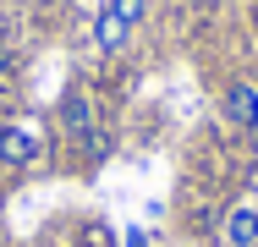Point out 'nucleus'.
I'll return each mask as SVG.
<instances>
[{
  "label": "nucleus",
  "instance_id": "1",
  "mask_svg": "<svg viewBox=\"0 0 258 247\" xmlns=\"http://www.w3.org/2000/svg\"><path fill=\"white\" fill-rule=\"evenodd\" d=\"M39 148H44V138H39V127L28 115H6L0 121V165L6 170H28L39 159Z\"/></svg>",
  "mask_w": 258,
  "mask_h": 247
},
{
  "label": "nucleus",
  "instance_id": "2",
  "mask_svg": "<svg viewBox=\"0 0 258 247\" xmlns=\"http://www.w3.org/2000/svg\"><path fill=\"white\" fill-rule=\"evenodd\" d=\"M55 127H60V138H66V143H88V132L99 127L88 88H66V94H60V104H55Z\"/></svg>",
  "mask_w": 258,
  "mask_h": 247
},
{
  "label": "nucleus",
  "instance_id": "3",
  "mask_svg": "<svg viewBox=\"0 0 258 247\" xmlns=\"http://www.w3.org/2000/svg\"><path fill=\"white\" fill-rule=\"evenodd\" d=\"M220 121L236 132H258V83H225L220 88Z\"/></svg>",
  "mask_w": 258,
  "mask_h": 247
},
{
  "label": "nucleus",
  "instance_id": "4",
  "mask_svg": "<svg viewBox=\"0 0 258 247\" xmlns=\"http://www.w3.org/2000/svg\"><path fill=\"white\" fill-rule=\"evenodd\" d=\"M220 242L225 247H258V198H236L220 220Z\"/></svg>",
  "mask_w": 258,
  "mask_h": 247
},
{
  "label": "nucleus",
  "instance_id": "5",
  "mask_svg": "<svg viewBox=\"0 0 258 247\" xmlns=\"http://www.w3.org/2000/svg\"><path fill=\"white\" fill-rule=\"evenodd\" d=\"M88 33H94V49H104V55H115V49L132 44V22H126V17H121L110 0L94 11V28H88Z\"/></svg>",
  "mask_w": 258,
  "mask_h": 247
},
{
  "label": "nucleus",
  "instance_id": "6",
  "mask_svg": "<svg viewBox=\"0 0 258 247\" xmlns=\"http://www.w3.org/2000/svg\"><path fill=\"white\" fill-rule=\"evenodd\" d=\"M83 247H121V242H115L110 220H83Z\"/></svg>",
  "mask_w": 258,
  "mask_h": 247
},
{
  "label": "nucleus",
  "instance_id": "7",
  "mask_svg": "<svg viewBox=\"0 0 258 247\" xmlns=\"http://www.w3.org/2000/svg\"><path fill=\"white\" fill-rule=\"evenodd\" d=\"M110 6H115V11H121V17L132 22V28H138V22L149 17V0H110Z\"/></svg>",
  "mask_w": 258,
  "mask_h": 247
},
{
  "label": "nucleus",
  "instance_id": "8",
  "mask_svg": "<svg viewBox=\"0 0 258 247\" xmlns=\"http://www.w3.org/2000/svg\"><path fill=\"white\" fill-rule=\"evenodd\" d=\"M121 247H149V231H143V225H132V231L121 236Z\"/></svg>",
  "mask_w": 258,
  "mask_h": 247
},
{
  "label": "nucleus",
  "instance_id": "9",
  "mask_svg": "<svg viewBox=\"0 0 258 247\" xmlns=\"http://www.w3.org/2000/svg\"><path fill=\"white\" fill-rule=\"evenodd\" d=\"M0 236H6V209H0Z\"/></svg>",
  "mask_w": 258,
  "mask_h": 247
}]
</instances>
